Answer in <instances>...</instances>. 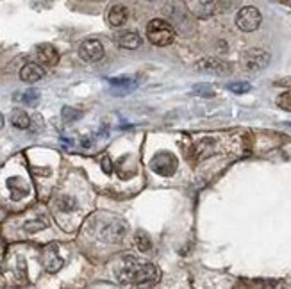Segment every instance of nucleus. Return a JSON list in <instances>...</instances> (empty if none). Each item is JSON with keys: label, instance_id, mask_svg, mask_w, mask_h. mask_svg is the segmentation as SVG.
Returning a JSON list of instances; mask_svg holds the SVG:
<instances>
[{"label": "nucleus", "instance_id": "obj_1", "mask_svg": "<svg viewBox=\"0 0 291 289\" xmlns=\"http://www.w3.org/2000/svg\"><path fill=\"white\" fill-rule=\"evenodd\" d=\"M161 277V272L152 262H141L134 257H125L120 268L117 269V279L122 284H156Z\"/></svg>", "mask_w": 291, "mask_h": 289}, {"label": "nucleus", "instance_id": "obj_2", "mask_svg": "<svg viewBox=\"0 0 291 289\" xmlns=\"http://www.w3.org/2000/svg\"><path fill=\"white\" fill-rule=\"evenodd\" d=\"M147 37L156 47H168V45H171L175 41V29L166 20L156 18V20L148 22Z\"/></svg>", "mask_w": 291, "mask_h": 289}, {"label": "nucleus", "instance_id": "obj_3", "mask_svg": "<svg viewBox=\"0 0 291 289\" xmlns=\"http://www.w3.org/2000/svg\"><path fill=\"white\" fill-rule=\"evenodd\" d=\"M270 61H271L270 52L264 50V48H248V50H245L240 57L241 68L250 73L263 72L264 68H268Z\"/></svg>", "mask_w": 291, "mask_h": 289}, {"label": "nucleus", "instance_id": "obj_4", "mask_svg": "<svg viewBox=\"0 0 291 289\" xmlns=\"http://www.w3.org/2000/svg\"><path fill=\"white\" fill-rule=\"evenodd\" d=\"M263 16H261V11L254 6H245L238 11L236 14V25L240 31L243 32H254L259 29Z\"/></svg>", "mask_w": 291, "mask_h": 289}, {"label": "nucleus", "instance_id": "obj_5", "mask_svg": "<svg viewBox=\"0 0 291 289\" xmlns=\"http://www.w3.org/2000/svg\"><path fill=\"white\" fill-rule=\"evenodd\" d=\"M197 70L207 75H215V77H227L232 73V66L218 57H202L197 63Z\"/></svg>", "mask_w": 291, "mask_h": 289}, {"label": "nucleus", "instance_id": "obj_6", "mask_svg": "<svg viewBox=\"0 0 291 289\" xmlns=\"http://www.w3.org/2000/svg\"><path fill=\"white\" fill-rule=\"evenodd\" d=\"M150 168L156 174L163 175V177H170V175H173L175 170H177V157L170 152H159L152 157Z\"/></svg>", "mask_w": 291, "mask_h": 289}, {"label": "nucleus", "instance_id": "obj_7", "mask_svg": "<svg viewBox=\"0 0 291 289\" xmlns=\"http://www.w3.org/2000/svg\"><path fill=\"white\" fill-rule=\"evenodd\" d=\"M127 234V225L124 221H111V223L102 225L99 236L104 243H111V245H117Z\"/></svg>", "mask_w": 291, "mask_h": 289}, {"label": "nucleus", "instance_id": "obj_8", "mask_svg": "<svg viewBox=\"0 0 291 289\" xmlns=\"http://www.w3.org/2000/svg\"><path fill=\"white\" fill-rule=\"evenodd\" d=\"M186 9L197 18H209L216 11V0H184Z\"/></svg>", "mask_w": 291, "mask_h": 289}, {"label": "nucleus", "instance_id": "obj_9", "mask_svg": "<svg viewBox=\"0 0 291 289\" xmlns=\"http://www.w3.org/2000/svg\"><path fill=\"white\" fill-rule=\"evenodd\" d=\"M79 55L81 59L88 63L100 61L104 57V47L99 40H84L79 47Z\"/></svg>", "mask_w": 291, "mask_h": 289}, {"label": "nucleus", "instance_id": "obj_10", "mask_svg": "<svg viewBox=\"0 0 291 289\" xmlns=\"http://www.w3.org/2000/svg\"><path fill=\"white\" fill-rule=\"evenodd\" d=\"M65 261L59 257L57 254V246L55 245H48L47 248L43 250V266L48 273H55L63 268Z\"/></svg>", "mask_w": 291, "mask_h": 289}, {"label": "nucleus", "instance_id": "obj_11", "mask_svg": "<svg viewBox=\"0 0 291 289\" xmlns=\"http://www.w3.org/2000/svg\"><path fill=\"white\" fill-rule=\"evenodd\" d=\"M36 55L40 59V65L43 66H55L59 63V52L55 50V47H52L50 43H42L36 47Z\"/></svg>", "mask_w": 291, "mask_h": 289}, {"label": "nucleus", "instance_id": "obj_12", "mask_svg": "<svg viewBox=\"0 0 291 289\" xmlns=\"http://www.w3.org/2000/svg\"><path fill=\"white\" fill-rule=\"evenodd\" d=\"M114 41L120 48H127V50H136V48L141 47V37L138 32L134 31H124V32H118L114 36Z\"/></svg>", "mask_w": 291, "mask_h": 289}, {"label": "nucleus", "instance_id": "obj_13", "mask_svg": "<svg viewBox=\"0 0 291 289\" xmlns=\"http://www.w3.org/2000/svg\"><path fill=\"white\" fill-rule=\"evenodd\" d=\"M127 18H129V11H127V7L122 6V4L113 6L106 14V20L111 27H122L127 22Z\"/></svg>", "mask_w": 291, "mask_h": 289}, {"label": "nucleus", "instance_id": "obj_14", "mask_svg": "<svg viewBox=\"0 0 291 289\" xmlns=\"http://www.w3.org/2000/svg\"><path fill=\"white\" fill-rule=\"evenodd\" d=\"M43 75H45V68L43 65H38V63H27L20 70V79L24 82H38Z\"/></svg>", "mask_w": 291, "mask_h": 289}, {"label": "nucleus", "instance_id": "obj_15", "mask_svg": "<svg viewBox=\"0 0 291 289\" xmlns=\"http://www.w3.org/2000/svg\"><path fill=\"white\" fill-rule=\"evenodd\" d=\"M11 123L16 129H31V116L24 111V109H14L11 112Z\"/></svg>", "mask_w": 291, "mask_h": 289}, {"label": "nucleus", "instance_id": "obj_16", "mask_svg": "<svg viewBox=\"0 0 291 289\" xmlns=\"http://www.w3.org/2000/svg\"><path fill=\"white\" fill-rule=\"evenodd\" d=\"M134 243H136L138 250L143 254H150L154 245H152V239L148 238V234L145 230H138L136 236H134Z\"/></svg>", "mask_w": 291, "mask_h": 289}, {"label": "nucleus", "instance_id": "obj_17", "mask_svg": "<svg viewBox=\"0 0 291 289\" xmlns=\"http://www.w3.org/2000/svg\"><path fill=\"white\" fill-rule=\"evenodd\" d=\"M7 186H9V189L13 191V200H20L22 197H25V195L29 193V187L22 182V179H16V177L9 179V181H7Z\"/></svg>", "mask_w": 291, "mask_h": 289}, {"label": "nucleus", "instance_id": "obj_18", "mask_svg": "<svg viewBox=\"0 0 291 289\" xmlns=\"http://www.w3.org/2000/svg\"><path fill=\"white\" fill-rule=\"evenodd\" d=\"M57 209L63 213H72L77 209V202L73 197H70V195H63L61 198L57 200Z\"/></svg>", "mask_w": 291, "mask_h": 289}, {"label": "nucleus", "instance_id": "obj_19", "mask_svg": "<svg viewBox=\"0 0 291 289\" xmlns=\"http://www.w3.org/2000/svg\"><path fill=\"white\" fill-rule=\"evenodd\" d=\"M45 227H48L47 218H40V220L27 221L24 228H25V230H27V232H38V230H42V228H45Z\"/></svg>", "mask_w": 291, "mask_h": 289}, {"label": "nucleus", "instance_id": "obj_20", "mask_svg": "<svg viewBox=\"0 0 291 289\" xmlns=\"http://www.w3.org/2000/svg\"><path fill=\"white\" fill-rule=\"evenodd\" d=\"M193 93L199 97H204V99H209V97H215L216 91L212 89V86L209 84H197L195 88H193Z\"/></svg>", "mask_w": 291, "mask_h": 289}, {"label": "nucleus", "instance_id": "obj_21", "mask_svg": "<svg viewBox=\"0 0 291 289\" xmlns=\"http://www.w3.org/2000/svg\"><path fill=\"white\" fill-rule=\"evenodd\" d=\"M61 116L66 123H73L75 120L81 118V111H77V109H73V107H63Z\"/></svg>", "mask_w": 291, "mask_h": 289}, {"label": "nucleus", "instance_id": "obj_22", "mask_svg": "<svg viewBox=\"0 0 291 289\" xmlns=\"http://www.w3.org/2000/svg\"><path fill=\"white\" fill-rule=\"evenodd\" d=\"M250 88H252V86L248 84V82H230L229 84V89L230 91L234 93V95H243V93H247V91H250Z\"/></svg>", "mask_w": 291, "mask_h": 289}, {"label": "nucleus", "instance_id": "obj_23", "mask_svg": "<svg viewBox=\"0 0 291 289\" xmlns=\"http://www.w3.org/2000/svg\"><path fill=\"white\" fill-rule=\"evenodd\" d=\"M277 106L291 112V91H284L277 97Z\"/></svg>", "mask_w": 291, "mask_h": 289}, {"label": "nucleus", "instance_id": "obj_24", "mask_svg": "<svg viewBox=\"0 0 291 289\" xmlns=\"http://www.w3.org/2000/svg\"><path fill=\"white\" fill-rule=\"evenodd\" d=\"M24 100L27 106H36L38 104V100H40V93L36 91V89H29V91H25V95H24Z\"/></svg>", "mask_w": 291, "mask_h": 289}, {"label": "nucleus", "instance_id": "obj_25", "mask_svg": "<svg viewBox=\"0 0 291 289\" xmlns=\"http://www.w3.org/2000/svg\"><path fill=\"white\" fill-rule=\"evenodd\" d=\"M102 170L106 171V174H111V171H113V163H111V159L107 156L102 159Z\"/></svg>", "mask_w": 291, "mask_h": 289}, {"label": "nucleus", "instance_id": "obj_26", "mask_svg": "<svg viewBox=\"0 0 291 289\" xmlns=\"http://www.w3.org/2000/svg\"><path fill=\"white\" fill-rule=\"evenodd\" d=\"M2 127H4V116L0 114V129H2Z\"/></svg>", "mask_w": 291, "mask_h": 289}, {"label": "nucleus", "instance_id": "obj_27", "mask_svg": "<svg viewBox=\"0 0 291 289\" xmlns=\"http://www.w3.org/2000/svg\"><path fill=\"white\" fill-rule=\"evenodd\" d=\"M282 4H286V6L291 7V0H282Z\"/></svg>", "mask_w": 291, "mask_h": 289}]
</instances>
